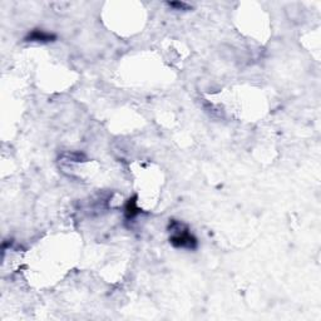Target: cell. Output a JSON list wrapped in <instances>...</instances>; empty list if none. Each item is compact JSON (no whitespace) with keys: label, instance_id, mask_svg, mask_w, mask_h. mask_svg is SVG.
<instances>
[{"label":"cell","instance_id":"1","mask_svg":"<svg viewBox=\"0 0 321 321\" xmlns=\"http://www.w3.org/2000/svg\"><path fill=\"white\" fill-rule=\"evenodd\" d=\"M168 231L171 232L170 243L176 248H187V250H195L197 248V238L191 233L187 225L180 222V221L171 220L168 225Z\"/></svg>","mask_w":321,"mask_h":321},{"label":"cell","instance_id":"2","mask_svg":"<svg viewBox=\"0 0 321 321\" xmlns=\"http://www.w3.org/2000/svg\"><path fill=\"white\" fill-rule=\"evenodd\" d=\"M24 40L28 43H42V44H45V43L55 42L57 35L54 33L45 32L43 29H33L25 35Z\"/></svg>","mask_w":321,"mask_h":321},{"label":"cell","instance_id":"3","mask_svg":"<svg viewBox=\"0 0 321 321\" xmlns=\"http://www.w3.org/2000/svg\"><path fill=\"white\" fill-rule=\"evenodd\" d=\"M140 213V208L137 205V196H133L127 201L124 207V215L127 220H133Z\"/></svg>","mask_w":321,"mask_h":321},{"label":"cell","instance_id":"4","mask_svg":"<svg viewBox=\"0 0 321 321\" xmlns=\"http://www.w3.org/2000/svg\"><path fill=\"white\" fill-rule=\"evenodd\" d=\"M167 5L170 8H173L175 10H190L191 5H188L187 3L183 2H168Z\"/></svg>","mask_w":321,"mask_h":321}]
</instances>
